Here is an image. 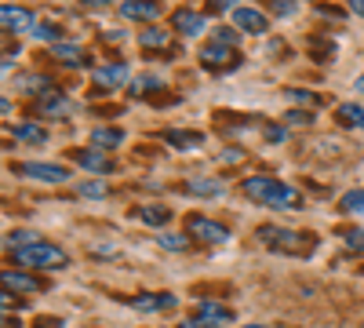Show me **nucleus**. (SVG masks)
I'll use <instances>...</instances> for the list:
<instances>
[{
	"instance_id": "6",
	"label": "nucleus",
	"mask_w": 364,
	"mask_h": 328,
	"mask_svg": "<svg viewBox=\"0 0 364 328\" xmlns=\"http://www.w3.org/2000/svg\"><path fill=\"white\" fill-rule=\"evenodd\" d=\"M0 22H4V29H8V33H26V29H37V18H33V11L15 8V4H4V8H0Z\"/></svg>"
},
{
	"instance_id": "36",
	"label": "nucleus",
	"mask_w": 364,
	"mask_h": 328,
	"mask_svg": "<svg viewBox=\"0 0 364 328\" xmlns=\"http://www.w3.org/2000/svg\"><path fill=\"white\" fill-rule=\"evenodd\" d=\"M269 8H273V15H291V11H295V8L288 4V0H273Z\"/></svg>"
},
{
	"instance_id": "16",
	"label": "nucleus",
	"mask_w": 364,
	"mask_h": 328,
	"mask_svg": "<svg viewBox=\"0 0 364 328\" xmlns=\"http://www.w3.org/2000/svg\"><path fill=\"white\" fill-rule=\"evenodd\" d=\"M11 135H15L18 142H29V146L48 142V132H44L41 125H15V128H11Z\"/></svg>"
},
{
	"instance_id": "26",
	"label": "nucleus",
	"mask_w": 364,
	"mask_h": 328,
	"mask_svg": "<svg viewBox=\"0 0 364 328\" xmlns=\"http://www.w3.org/2000/svg\"><path fill=\"white\" fill-rule=\"evenodd\" d=\"M339 208L346 216H364V190H350L343 201H339Z\"/></svg>"
},
{
	"instance_id": "32",
	"label": "nucleus",
	"mask_w": 364,
	"mask_h": 328,
	"mask_svg": "<svg viewBox=\"0 0 364 328\" xmlns=\"http://www.w3.org/2000/svg\"><path fill=\"white\" fill-rule=\"evenodd\" d=\"M211 37H215V44H223V48H233L237 44V33H233V29H226V26L223 29L215 26V33H211Z\"/></svg>"
},
{
	"instance_id": "12",
	"label": "nucleus",
	"mask_w": 364,
	"mask_h": 328,
	"mask_svg": "<svg viewBox=\"0 0 364 328\" xmlns=\"http://www.w3.org/2000/svg\"><path fill=\"white\" fill-rule=\"evenodd\" d=\"M95 80H99L102 88L128 84V66H124V63H117V66H99V70H95Z\"/></svg>"
},
{
	"instance_id": "20",
	"label": "nucleus",
	"mask_w": 364,
	"mask_h": 328,
	"mask_svg": "<svg viewBox=\"0 0 364 328\" xmlns=\"http://www.w3.org/2000/svg\"><path fill=\"white\" fill-rule=\"evenodd\" d=\"M339 121H343L346 128H364V106L343 102V106H339Z\"/></svg>"
},
{
	"instance_id": "41",
	"label": "nucleus",
	"mask_w": 364,
	"mask_h": 328,
	"mask_svg": "<svg viewBox=\"0 0 364 328\" xmlns=\"http://www.w3.org/2000/svg\"><path fill=\"white\" fill-rule=\"evenodd\" d=\"M266 135H269V139H277V142H281V139H284V128H266Z\"/></svg>"
},
{
	"instance_id": "33",
	"label": "nucleus",
	"mask_w": 364,
	"mask_h": 328,
	"mask_svg": "<svg viewBox=\"0 0 364 328\" xmlns=\"http://www.w3.org/2000/svg\"><path fill=\"white\" fill-rule=\"evenodd\" d=\"M343 237L353 252H364V230H343Z\"/></svg>"
},
{
	"instance_id": "25",
	"label": "nucleus",
	"mask_w": 364,
	"mask_h": 328,
	"mask_svg": "<svg viewBox=\"0 0 364 328\" xmlns=\"http://www.w3.org/2000/svg\"><path fill=\"white\" fill-rule=\"evenodd\" d=\"M226 186L219 179H190V194H204V197H219Z\"/></svg>"
},
{
	"instance_id": "24",
	"label": "nucleus",
	"mask_w": 364,
	"mask_h": 328,
	"mask_svg": "<svg viewBox=\"0 0 364 328\" xmlns=\"http://www.w3.org/2000/svg\"><path fill=\"white\" fill-rule=\"evenodd\" d=\"M164 139L171 146H178V150H197V146H200V135L197 132H164Z\"/></svg>"
},
{
	"instance_id": "35",
	"label": "nucleus",
	"mask_w": 364,
	"mask_h": 328,
	"mask_svg": "<svg viewBox=\"0 0 364 328\" xmlns=\"http://www.w3.org/2000/svg\"><path fill=\"white\" fill-rule=\"evenodd\" d=\"M288 121H291V125H310V121H314V113H306V110H291V113H288Z\"/></svg>"
},
{
	"instance_id": "21",
	"label": "nucleus",
	"mask_w": 364,
	"mask_h": 328,
	"mask_svg": "<svg viewBox=\"0 0 364 328\" xmlns=\"http://www.w3.org/2000/svg\"><path fill=\"white\" fill-rule=\"evenodd\" d=\"M139 219L142 223H149V226H161V223H168L171 219V212L164 204H146V208H139Z\"/></svg>"
},
{
	"instance_id": "23",
	"label": "nucleus",
	"mask_w": 364,
	"mask_h": 328,
	"mask_svg": "<svg viewBox=\"0 0 364 328\" xmlns=\"http://www.w3.org/2000/svg\"><path fill=\"white\" fill-rule=\"evenodd\" d=\"M51 55L58 58V63H73V66H84V51L77 44H55Z\"/></svg>"
},
{
	"instance_id": "17",
	"label": "nucleus",
	"mask_w": 364,
	"mask_h": 328,
	"mask_svg": "<svg viewBox=\"0 0 364 328\" xmlns=\"http://www.w3.org/2000/svg\"><path fill=\"white\" fill-rule=\"evenodd\" d=\"M91 142H95L99 150H113V146L124 142V132H120V128H95V132H91Z\"/></svg>"
},
{
	"instance_id": "7",
	"label": "nucleus",
	"mask_w": 364,
	"mask_h": 328,
	"mask_svg": "<svg viewBox=\"0 0 364 328\" xmlns=\"http://www.w3.org/2000/svg\"><path fill=\"white\" fill-rule=\"evenodd\" d=\"M120 18L154 22V18H161V4L157 0H124V4H120Z\"/></svg>"
},
{
	"instance_id": "5",
	"label": "nucleus",
	"mask_w": 364,
	"mask_h": 328,
	"mask_svg": "<svg viewBox=\"0 0 364 328\" xmlns=\"http://www.w3.org/2000/svg\"><path fill=\"white\" fill-rule=\"evenodd\" d=\"M22 175L37 179V183H51V186L70 183V171H66L63 164H41V161H29V164H22Z\"/></svg>"
},
{
	"instance_id": "40",
	"label": "nucleus",
	"mask_w": 364,
	"mask_h": 328,
	"mask_svg": "<svg viewBox=\"0 0 364 328\" xmlns=\"http://www.w3.org/2000/svg\"><path fill=\"white\" fill-rule=\"evenodd\" d=\"M350 11L353 15H364V0H350Z\"/></svg>"
},
{
	"instance_id": "19",
	"label": "nucleus",
	"mask_w": 364,
	"mask_h": 328,
	"mask_svg": "<svg viewBox=\"0 0 364 328\" xmlns=\"http://www.w3.org/2000/svg\"><path fill=\"white\" fill-rule=\"evenodd\" d=\"M139 44H142V48H168L171 37H168V29L149 26V29H142V33H139Z\"/></svg>"
},
{
	"instance_id": "2",
	"label": "nucleus",
	"mask_w": 364,
	"mask_h": 328,
	"mask_svg": "<svg viewBox=\"0 0 364 328\" xmlns=\"http://www.w3.org/2000/svg\"><path fill=\"white\" fill-rule=\"evenodd\" d=\"M15 263L33 266V270H63V266L70 263V255L58 248V245L37 241V245H29V248H18V252H15Z\"/></svg>"
},
{
	"instance_id": "9",
	"label": "nucleus",
	"mask_w": 364,
	"mask_h": 328,
	"mask_svg": "<svg viewBox=\"0 0 364 328\" xmlns=\"http://www.w3.org/2000/svg\"><path fill=\"white\" fill-rule=\"evenodd\" d=\"M200 63L208 70H230V66H237V55H233V48L208 44V48H200Z\"/></svg>"
},
{
	"instance_id": "44",
	"label": "nucleus",
	"mask_w": 364,
	"mask_h": 328,
	"mask_svg": "<svg viewBox=\"0 0 364 328\" xmlns=\"http://www.w3.org/2000/svg\"><path fill=\"white\" fill-rule=\"evenodd\" d=\"M245 328H262V324H245Z\"/></svg>"
},
{
	"instance_id": "43",
	"label": "nucleus",
	"mask_w": 364,
	"mask_h": 328,
	"mask_svg": "<svg viewBox=\"0 0 364 328\" xmlns=\"http://www.w3.org/2000/svg\"><path fill=\"white\" fill-rule=\"evenodd\" d=\"M357 92H360V95H364V73H360V77H357Z\"/></svg>"
},
{
	"instance_id": "13",
	"label": "nucleus",
	"mask_w": 364,
	"mask_h": 328,
	"mask_svg": "<svg viewBox=\"0 0 364 328\" xmlns=\"http://www.w3.org/2000/svg\"><path fill=\"white\" fill-rule=\"evenodd\" d=\"M18 84V92H26V95H51V88H48V77H37V73H26V77H18L15 80Z\"/></svg>"
},
{
	"instance_id": "8",
	"label": "nucleus",
	"mask_w": 364,
	"mask_h": 328,
	"mask_svg": "<svg viewBox=\"0 0 364 328\" xmlns=\"http://www.w3.org/2000/svg\"><path fill=\"white\" fill-rule=\"evenodd\" d=\"M233 26L240 29V33H255V37L269 29L266 15H262V11H255V8H237V11H233Z\"/></svg>"
},
{
	"instance_id": "27",
	"label": "nucleus",
	"mask_w": 364,
	"mask_h": 328,
	"mask_svg": "<svg viewBox=\"0 0 364 328\" xmlns=\"http://www.w3.org/2000/svg\"><path fill=\"white\" fill-rule=\"evenodd\" d=\"M157 245L168 248V252H182V248L190 245V237L186 233H157Z\"/></svg>"
},
{
	"instance_id": "22",
	"label": "nucleus",
	"mask_w": 364,
	"mask_h": 328,
	"mask_svg": "<svg viewBox=\"0 0 364 328\" xmlns=\"http://www.w3.org/2000/svg\"><path fill=\"white\" fill-rule=\"evenodd\" d=\"M4 285H8V288H15V292H37V288H41V281H37V277H29V274H15V270H8V274H4Z\"/></svg>"
},
{
	"instance_id": "3",
	"label": "nucleus",
	"mask_w": 364,
	"mask_h": 328,
	"mask_svg": "<svg viewBox=\"0 0 364 328\" xmlns=\"http://www.w3.org/2000/svg\"><path fill=\"white\" fill-rule=\"evenodd\" d=\"M259 237H262L266 245L281 248V252H310V248H314V237H306V233H291V230H277V226H262Z\"/></svg>"
},
{
	"instance_id": "29",
	"label": "nucleus",
	"mask_w": 364,
	"mask_h": 328,
	"mask_svg": "<svg viewBox=\"0 0 364 328\" xmlns=\"http://www.w3.org/2000/svg\"><path fill=\"white\" fill-rule=\"evenodd\" d=\"M33 37H37V41H41V44H44V41H48V44H51V48H55V44H58V26H51V22H41V26H37V29H33Z\"/></svg>"
},
{
	"instance_id": "11",
	"label": "nucleus",
	"mask_w": 364,
	"mask_h": 328,
	"mask_svg": "<svg viewBox=\"0 0 364 328\" xmlns=\"http://www.w3.org/2000/svg\"><path fill=\"white\" fill-rule=\"evenodd\" d=\"M41 113H48V117H70V113H77V102L73 99H66V95H44L41 99Z\"/></svg>"
},
{
	"instance_id": "34",
	"label": "nucleus",
	"mask_w": 364,
	"mask_h": 328,
	"mask_svg": "<svg viewBox=\"0 0 364 328\" xmlns=\"http://www.w3.org/2000/svg\"><path fill=\"white\" fill-rule=\"evenodd\" d=\"M80 194H84V197H106V186H102V183H84Z\"/></svg>"
},
{
	"instance_id": "1",
	"label": "nucleus",
	"mask_w": 364,
	"mask_h": 328,
	"mask_svg": "<svg viewBox=\"0 0 364 328\" xmlns=\"http://www.w3.org/2000/svg\"><path fill=\"white\" fill-rule=\"evenodd\" d=\"M245 197H252L255 204H266V208H277V212H288V208H299V194L284 183L269 175H252L245 179Z\"/></svg>"
},
{
	"instance_id": "4",
	"label": "nucleus",
	"mask_w": 364,
	"mask_h": 328,
	"mask_svg": "<svg viewBox=\"0 0 364 328\" xmlns=\"http://www.w3.org/2000/svg\"><path fill=\"white\" fill-rule=\"evenodd\" d=\"M186 230L197 237V241H204V245H223L226 237H230L223 223L208 219V216H190V219H186Z\"/></svg>"
},
{
	"instance_id": "42",
	"label": "nucleus",
	"mask_w": 364,
	"mask_h": 328,
	"mask_svg": "<svg viewBox=\"0 0 364 328\" xmlns=\"http://www.w3.org/2000/svg\"><path fill=\"white\" fill-rule=\"evenodd\" d=\"M84 4H91V8H106L109 0H84Z\"/></svg>"
},
{
	"instance_id": "15",
	"label": "nucleus",
	"mask_w": 364,
	"mask_h": 328,
	"mask_svg": "<svg viewBox=\"0 0 364 328\" xmlns=\"http://www.w3.org/2000/svg\"><path fill=\"white\" fill-rule=\"evenodd\" d=\"M77 164H80V168H87V171H95V175L113 171V164H109V157H102V150H99V154H91V150L77 154Z\"/></svg>"
},
{
	"instance_id": "10",
	"label": "nucleus",
	"mask_w": 364,
	"mask_h": 328,
	"mask_svg": "<svg viewBox=\"0 0 364 328\" xmlns=\"http://www.w3.org/2000/svg\"><path fill=\"white\" fill-rule=\"evenodd\" d=\"M171 22H175V29H178L182 37H200V33H204V26H208L200 11H175Z\"/></svg>"
},
{
	"instance_id": "39",
	"label": "nucleus",
	"mask_w": 364,
	"mask_h": 328,
	"mask_svg": "<svg viewBox=\"0 0 364 328\" xmlns=\"http://www.w3.org/2000/svg\"><path fill=\"white\" fill-rule=\"evenodd\" d=\"M178 328H219V324H208V321H200V317H193V321H182Z\"/></svg>"
},
{
	"instance_id": "30",
	"label": "nucleus",
	"mask_w": 364,
	"mask_h": 328,
	"mask_svg": "<svg viewBox=\"0 0 364 328\" xmlns=\"http://www.w3.org/2000/svg\"><path fill=\"white\" fill-rule=\"evenodd\" d=\"M146 92H161V80L157 77H139L132 84V95H146Z\"/></svg>"
},
{
	"instance_id": "14",
	"label": "nucleus",
	"mask_w": 364,
	"mask_h": 328,
	"mask_svg": "<svg viewBox=\"0 0 364 328\" xmlns=\"http://www.w3.org/2000/svg\"><path fill=\"white\" fill-rule=\"evenodd\" d=\"M132 307L135 310H171L175 307V295H135Z\"/></svg>"
},
{
	"instance_id": "31",
	"label": "nucleus",
	"mask_w": 364,
	"mask_h": 328,
	"mask_svg": "<svg viewBox=\"0 0 364 328\" xmlns=\"http://www.w3.org/2000/svg\"><path fill=\"white\" fill-rule=\"evenodd\" d=\"M288 99H295V102H306V106H317V102H321L314 92H302V88H288Z\"/></svg>"
},
{
	"instance_id": "28",
	"label": "nucleus",
	"mask_w": 364,
	"mask_h": 328,
	"mask_svg": "<svg viewBox=\"0 0 364 328\" xmlns=\"http://www.w3.org/2000/svg\"><path fill=\"white\" fill-rule=\"evenodd\" d=\"M29 245H37V233L33 230H18V233L8 237V248H15V252L18 248H29Z\"/></svg>"
},
{
	"instance_id": "38",
	"label": "nucleus",
	"mask_w": 364,
	"mask_h": 328,
	"mask_svg": "<svg viewBox=\"0 0 364 328\" xmlns=\"http://www.w3.org/2000/svg\"><path fill=\"white\" fill-rule=\"evenodd\" d=\"M211 11H215V15H223L226 8H233V0H211V4H208Z\"/></svg>"
},
{
	"instance_id": "18",
	"label": "nucleus",
	"mask_w": 364,
	"mask_h": 328,
	"mask_svg": "<svg viewBox=\"0 0 364 328\" xmlns=\"http://www.w3.org/2000/svg\"><path fill=\"white\" fill-rule=\"evenodd\" d=\"M197 314H200V321H208V324H226V321H233V314H230L226 307H219V303H200Z\"/></svg>"
},
{
	"instance_id": "37",
	"label": "nucleus",
	"mask_w": 364,
	"mask_h": 328,
	"mask_svg": "<svg viewBox=\"0 0 364 328\" xmlns=\"http://www.w3.org/2000/svg\"><path fill=\"white\" fill-rule=\"evenodd\" d=\"M317 15H321V18H331V22H339V18H343L339 8H317Z\"/></svg>"
}]
</instances>
